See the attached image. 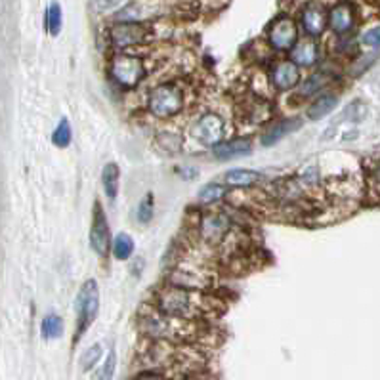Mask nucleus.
Wrapping results in <instances>:
<instances>
[{"label":"nucleus","mask_w":380,"mask_h":380,"mask_svg":"<svg viewBox=\"0 0 380 380\" xmlns=\"http://www.w3.org/2000/svg\"><path fill=\"white\" fill-rule=\"evenodd\" d=\"M75 308H77V323H79V330L75 338V342H77L100 312V288L96 281H85V285L80 287L79 296H77V302H75Z\"/></svg>","instance_id":"nucleus-1"},{"label":"nucleus","mask_w":380,"mask_h":380,"mask_svg":"<svg viewBox=\"0 0 380 380\" xmlns=\"http://www.w3.org/2000/svg\"><path fill=\"white\" fill-rule=\"evenodd\" d=\"M147 108L159 119H170L184 108V96L176 85H161L149 94Z\"/></svg>","instance_id":"nucleus-2"},{"label":"nucleus","mask_w":380,"mask_h":380,"mask_svg":"<svg viewBox=\"0 0 380 380\" xmlns=\"http://www.w3.org/2000/svg\"><path fill=\"white\" fill-rule=\"evenodd\" d=\"M109 75H111V79L115 80L119 87L134 88L145 77V67L142 64V59L136 58V56L119 54V56L111 59Z\"/></svg>","instance_id":"nucleus-3"},{"label":"nucleus","mask_w":380,"mask_h":380,"mask_svg":"<svg viewBox=\"0 0 380 380\" xmlns=\"http://www.w3.org/2000/svg\"><path fill=\"white\" fill-rule=\"evenodd\" d=\"M268 38H270V44H272L275 50L279 52L293 50L294 44L298 43V27H296V23H294L291 17L281 15V17H277V20L270 25Z\"/></svg>","instance_id":"nucleus-4"},{"label":"nucleus","mask_w":380,"mask_h":380,"mask_svg":"<svg viewBox=\"0 0 380 380\" xmlns=\"http://www.w3.org/2000/svg\"><path fill=\"white\" fill-rule=\"evenodd\" d=\"M159 309L166 316H187L191 312V294L178 285L165 288L159 294Z\"/></svg>","instance_id":"nucleus-5"},{"label":"nucleus","mask_w":380,"mask_h":380,"mask_svg":"<svg viewBox=\"0 0 380 380\" xmlns=\"http://www.w3.org/2000/svg\"><path fill=\"white\" fill-rule=\"evenodd\" d=\"M193 136L197 142H201L207 147H216L224 140V121L216 113H205L195 122Z\"/></svg>","instance_id":"nucleus-6"},{"label":"nucleus","mask_w":380,"mask_h":380,"mask_svg":"<svg viewBox=\"0 0 380 380\" xmlns=\"http://www.w3.org/2000/svg\"><path fill=\"white\" fill-rule=\"evenodd\" d=\"M149 33L145 27H142L140 23H119L111 29V44L115 46L117 50H124L130 46H140V44L147 43Z\"/></svg>","instance_id":"nucleus-7"},{"label":"nucleus","mask_w":380,"mask_h":380,"mask_svg":"<svg viewBox=\"0 0 380 380\" xmlns=\"http://www.w3.org/2000/svg\"><path fill=\"white\" fill-rule=\"evenodd\" d=\"M109 224L105 220V214L101 210L100 205L94 207V222L90 228V247L96 254L108 256L109 252Z\"/></svg>","instance_id":"nucleus-8"},{"label":"nucleus","mask_w":380,"mask_h":380,"mask_svg":"<svg viewBox=\"0 0 380 380\" xmlns=\"http://www.w3.org/2000/svg\"><path fill=\"white\" fill-rule=\"evenodd\" d=\"M300 22L304 31H306L312 38H316V36H321L325 27H327V23H329V14L325 12V8H323L321 4L312 2V4H308V6L304 8Z\"/></svg>","instance_id":"nucleus-9"},{"label":"nucleus","mask_w":380,"mask_h":380,"mask_svg":"<svg viewBox=\"0 0 380 380\" xmlns=\"http://www.w3.org/2000/svg\"><path fill=\"white\" fill-rule=\"evenodd\" d=\"M272 82L279 90H293L300 85V65L291 61H281L272 73Z\"/></svg>","instance_id":"nucleus-10"},{"label":"nucleus","mask_w":380,"mask_h":380,"mask_svg":"<svg viewBox=\"0 0 380 380\" xmlns=\"http://www.w3.org/2000/svg\"><path fill=\"white\" fill-rule=\"evenodd\" d=\"M353 23H356V15H353V8L350 4H337L329 12V25L330 29L335 31L337 35H346L353 29Z\"/></svg>","instance_id":"nucleus-11"},{"label":"nucleus","mask_w":380,"mask_h":380,"mask_svg":"<svg viewBox=\"0 0 380 380\" xmlns=\"http://www.w3.org/2000/svg\"><path fill=\"white\" fill-rule=\"evenodd\" d=\"M252 151L251 140L244 138H237V140H230V142H222L214 147V157L220 161H228V159L244 157Z\"/></svg>","instance_id":"nucleus-12"},{"label":"nucleus","mask_w":380,"mask_h":380,"mask_svg":"<svg viewBox=\"0 0 380 380\" xmlns=\"http://www.w3.org/2000/svg\"><path fill=\"white\" fill-rule=\"evenodd\" d=\"M317 58H319V46L312 38L296 43L293 50H291V59H293L294 64L300 65V67L314 65L317 61Z\"/></svg>","instance_id":"nucleus-13"},{"label":"nucleus","mask_w":380,"mask_h":380,"mask_svg":"<svg viewBox=\"0 0 380 380\" xmlns=\"http://www.w3.org/2000/svg\"><path fill=\"white\" fill-rule=\"evenodd\" d=\"M300 119H288V121L277 122V124H273L272 129L265 130L264 134H262V144L264 145H272L275 142H279L281 138L287 136L294 130H298L302 126Z\"/></svg>","instance_id":"nucleus-14"},{"label":"nucleus","mask_w":380,"mask_h":380,"mask_svg":"<svg viewBox=\"0 0 380 380\" xmlns=\"http://www.w3.org/2000/svg\"><path fill=\"white\" fill-rule=\"evenodd\" d=\"M338 105V98L335 94H323L319 96L308 109V119L312 121H319L323 117H327L332 109Z\"/></svg>","instance_id":"nucleus-15"},{"label":"nucleus","mask_w":380,"mask_h":380,"mask_svg":"<svg viewBox=\"0 0 380 380\" xmlns=\"http://www.w3.org/2000/svg\"><path fill=\"white\" fill-rule=\"evenodd\" d=\"M262 180V174L256 170H247V168H233L226 174V182L233 187H251L258 184Z\"/></svg>","instance_id":"nucleus-16"},{"label":"nucleus","mask_w":380,"mask_h":380,"mask_svg":"<svg viewBox=\"0 0 380 380\" xmlns=\"http://www.w3.org/2000/svg\"><path fill=\"white\" fill-rule=\"evenodd\" d=\"M228 226L230 224H228V220L222 214H210L203 220V235L208 237V239H218V237H222L228 231Z\"/></svg>","instance_id":"nucleus-17"},{"label":"nucleus","mask_w":380,"mask_h":380,"mask_svg":"<svg viewBox=\"0 0 380 380\" xmlns=\"http://www.w3.org/2000/svg\"><path fill=\"white\" fill-rule=\"evenodd\" d=\"M119 168L113 163L103 166V173H101V182H103V191L109 199H115L119 193Z\"/></svg>","instance_id":"nucleus-18"},{"label":"nucleus","mask_w":380,"mask_h":380,"mask_svg":"<svg viewBox=\"0 0 380 380\" xmlns=\"http://www.w3.org/2000/svg\"><path fill=\"white\" fill-rule=\"evenodd\" d=\"M134 252V241L126 233H119L113 241V254L117 260H129Z\"/></svg>","instance_id":"nucleus-19"},{"label":"nucleus","mask_w":380,"mask_h":380,"mask_svg":"<svg viewBox=\"0 0 380 380\" xmlns=\"http://www.w3.org/2000/svg\"><path fill=\"white\" fill-rule=\"evenodd\" d=\"M44 23H46V31L52 36L59 35V31H61V8H59L58 2H52L50 6H48Z\"/></svg>","instance_id":"nucleus-20"},{"label":"nucleus","mask_w":380,"mask_h":380,"mask_svg":"<svg viewBox=\"0 0 380 380\" xmlns=\"http://www.w3.org/2000/svg\"><path fill=\"white\" fill-rule=\"evenodd\" d=\"M61 332H64V321H61V317H58V316L44 317V321H43V337L44 338L54 340V338L61 337Z\"/></svg>","instance_id":"nucleus-21"},{"label":"nucleus","mask_w":380,"mask_h":380,"mask_svg":"<svg viewBox=\"0 0 380 380\" xmlns=\"http://www.w3.org/2000/svg\"><path fill=\"white\" fill-rule=\"evenodd\" d=\"M54 145H58V147H67V145L71 144V124L67 119H61L58 124V129L54 132Z\"/></svg>","instance_id":"nucleus-22"},{"label":"nucleus","mask_w":380,"mask_h":380,"mask_svg":"<svg viewBox=\"0 0 380 380\" xmlns=\"http://www.w3.org/2000/svg\"><path fill=\"white\" fill-rule=\"evenodd\" d=\"M226 193H228V189L220 184H208L199 191V199L203 203H216L220 201Z\"/></svg>","instance_id":"nucleus-23"},{"label":"nucleus","mask_w":380,"mask_h":380,"mask_svg":"<svg viewBox=\"0 0 380 380\" xmlns=\"http://www.w3.org/2000/svg\"><path fill=\"white\" fill-rule=\"evenodd\" d=\"M325 85H327V77H325V75H314V77H309V79L304 80V85H302L300 88V96L308 98L312 94L319 92Z\"/></svg>","instance_id":"nucleus-24"},{"label":"nucleus","mask_w":380,"mask_h":380,"mask_svg":"<svg viewBox=\"0 0 380 380\" xmlns=\"http://www.w3.org/2000/svg\"><path fill=\"white\" fill-rule=\"evenodd\" d=\"M100 358H101V346L100 344L88 348V350L82 353V358H80V361H79L80 371H85V373H87V371H90V369H92V367L96 365L98 361H100Z\"/></svg>","instance_id":"nucleus-25"},{"label":"nucleus","mask_w":380,"mask_h":380,"mask_svg":"<svg viewBox=\"0 0 380 380\" xmlns=\"http://www.w3.org/2000/svg\"><path fill=\"white\" fill-rule=\"evenodd\" d=\"M159 144L163 145V149L166 153H178L180 147H182V138L178 134H173V132H166V134H159Z\"/></svg>","instance_id":"nucleus-26"},{"label":"nucleus","mask_w":380,"mask_h":380,"mask_svg":"<svg viewBox=\"0 0 380 380\" xmlns=\"http://www.w3.org/2000/svg\"><path fill=\"white\" fill-rule=\"evenodd\" d=\"M153 218V199L151 195H145V199L138 207V220L142 224H147Z\"/></svg>","instance_id":"nucleus-27"},{"label":"nucleus","mask_w":380,"mask_h":380,"mask_svg":"<svg viewBox=\"0 0 380 380\" xmlns=\"http://www.w3.org/2000/svg\"><path fill=\"white\" fill-rule=\"evenodd\" d=\"M113 371H115V351H109L108 361L103 363L98 377H100V379H111V377H113Z\"/></svg>","instance_id":"nucleus-28"},{"label":"nucleus","mask_w":380,"mask_h":380,"mask_svg":"<svg viewBox=\"0 0 380 380\" xmlns=\"http://www.w3.org/2000/svg\"><path fill=\"white\" fill-rule=\"evenodd\" d=\"M361 43L367 44V46H380V25L379 27H373V29H369L365 35L361 36Z\"/></svg>","instance_id":"nucleus-29"},{"label":"nucleus","mask_w":380,"mask_h":380,"mask_svg":"<svg viewBox=\"0 0 380 380\" xmlns=\"http://www.w3.org/2000/svg\"><path fill=\"white\" fill-rule=\"evenodd\" d=\"M122 0H96V4L100 10H111V8H117L121 4Z\"/></svg>","instance_id":"nucleus-30"},{"label":"nucleus","mask_w":380,"mask_h":380,"mask_svg":"<svg viewBox=\"0 0 380 380\" xmlns=\"http://www.w3.org/2000/svg\"><path fill=\"white\" fill-rule=\"evenodd\" d=\"M138 377H140V379H144V377H151V379H161L163 374H161V373H151V371H147V373H140Z\"/></svg>","instance_id":"nucleus-31"}]
</instances>
